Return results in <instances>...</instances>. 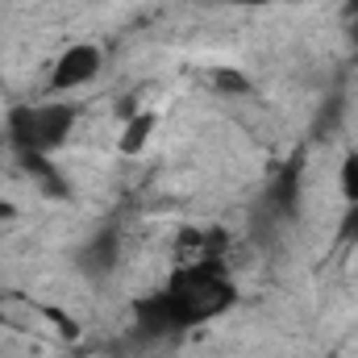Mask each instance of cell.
<instances>
[{"label": "cell", "instance_id": "5", "mask_svg": "<svg viewBox=\"0 0 358 358\" xmlns=\"http://www.w3.org/2000/svg\"><path fill=\"white\" fill-rule=\"evenodd\" d=\"M296 196H300V179H296V163H292V167H283L279 176L271 179V187H267L263 208H267L271 221H292L296 217Z\"/></svg>", "mask_w": 358, "mask_h": 358}, {"label": "cell", "instance_id": "4", "mask_svg": "<svg viewBox=\"0 0 358 358\" xmlns=\"http://www.w3.org/2000/svg\"><path fill=\"white\" fill-rule=\"evenodd\" d=\"M134 325H138V334L150 338V342H163V338H179V334H187L183 321H179V313H176V304L167 300V292H155V296L138 300V304H134Z\"/></svg>", "mask_w": 358, "mask_h": 358}, {"label": "cell", "instance_id": "14", "mask_svg": "<svg viewBox=\"0 0 358 358\" xmlns=\"http://www.w3.org/2000/svg\"><path fill=\"white\" fill-rule=\"evenodd\" d=\"M8 217H13V208H8V204H4V200H0V225H4V221H8Z\"/></svg>", "mask_w": 358, "mask_h": 358}, {"label": "cell", "instance_id": "8", "mask_svg": "<svg viewBox=\"0 0 358 358\" xmlns=\"http://www.w3.org/2000/svg\"><path fill=\"white\" fill-rule=\"evenodd\" d=\"M155 134V113H134L129 117V125H125V134H121V155H138L142 146H146V138Z\"/></svg>", "mask_w": 358, "mask_h": 358}, {"label": "cell", "instance_id": "7", "mask_svg": "<svg viewBox=\"0 0 358 358\" xmlns=\"http://www.w3.org/2000/svg\"><path fill=\"white\" fill-rule=\"evenodd\" d=\"M17 163L34 176V183H38L42 192H50V196H67V183H63V176H59V167L50 163V155H21Z\"/></svg>", "mask_w": 358, "mask_h": 358}, {"label": "cell", "instance_id": "2", "mask_svg": "<svg viewBox=\"0 0 358 358\" xmlns=\"http://www.w3.org/2000/svg\"><path fill=\"white\" fill-rule=\"evenodd\" d=\"M80 121V108L71 100H46V104H17L4 121V142L13 155H55Z\"/></svg>", "mask_w": 358, "mask_h": 358}, {"label": "cell", "instance_id": "3", "mask_svg": "<svg viewBox=\"0 0 358 358\" xmlns=\"http://www.w3.org/2000/svg\"><path fill=\"white\" fill-rule=\"evenodd\" d=\"M100 63H104L100 46H92V42L67 46V50L55 59V67H50V88H55V92L84 88V84H92V80L100 76Z\"/></svg>", "mask_w": 358, "mask_h": 358}, {"label": "cell", "instance_id": "10", "mask_svg": "<svg viewBox=\"0 0 358 358\" xmlns=\"http://www.w3.org/2000/svg\"><path fill=\"white\" fill-rule=\"evenodd\" d=\"M342 196H346L350 204L358 200V150L346 155V163H342Z\"/></svg>", "mask_w": 358, "mask_h": 358}, {"label": "cell", "instance_id": "15", "mask_svg": "<svg viewBox=\"0 0 358 358\" xmlns=\"http://www.w3.org/2000/svg\"><path fill=\"white\" fill-rule=\"evenodd\" d=\"M346 13H350V17L358 21V0H350V4H346Z\"/></svg>", "mask_w": 358, "mask_h": 358}, {"label": "cell", "instance_id": "11", "mask_svg": "<svg viewBox=\"0 0 358 358\" xmlns=\"http://www.w3.org/2000/svg\"><path fill=\"white\" fill-rule=\"evenodd\" d=\"M338 246H358V200L346 208V217L338 225Z\"/></svg>", "mask_w": 358, "mask_h": 358}, {"label": "cell", "instance_id": "13", "mask_svg": "<svg viewBox=\"0 0 358 358\" xmlns=\"http://www.w3.org/2000/svg\"><path fill=\"white\" fill-rule=\"evenodd\" d=\"M234 8H267V4H287V0H225Z\"/></svg>", "mask_w": 358, "mask_h": 358}, {"label": "cell", "instance_id": "9", "mask_svg": "<svg viewBox=\"0 0 358 358\" xmlns=\"http://www.w3.org/2000/svg\"><path fill=\"white\" fill-rule=\"evenodd\" d=\"M342 108H346V100H342V96H329L325 108H321V117H317V125H313V134H317V138H329L334 125L342 121Z\"/></svg>", "mask_w": 358, "mask_h": 358}, {"label": "cell", "instance_id": "6", "mask_svg": "<svg viewBox=\"0 0 358 358\" xmlns=\"http://www.w3.org/2000/svg\"><path fill=\"white\" fill-rule=\"evenodd\" d=\"M117 229H96L88 238V246L80 250V267L88 271L92 279H104L108 271L117 267Z\"/></svg>", "mask_w": 358, "mask_h": 358}, {"label": "cell", "instance_id": "12", "mask_svg": "<svg viewBox=\"0 0 358 358\" xmlns=\"http://www.w3.org/2000/svg\"><path fill=\"white\" fill-rule=\"evenodd\" d=\"M217 88H229V92H246L250 84L242 80V76H234V71H217Z\"/></svg>", "mask_w": 358, "mask_h": 358}, {"label": "cell", "instance_id": "1", "mask_svg": "<svg viewBox=\"0 0 358 358\" xmlns=\"http://www.w3.org/2000/svg\"><path fill=\"white\" fill-rule=\"evenodd\" d=\"M167 300L176 304L179 321H183V329H196V325H204V321H217V317H225L234 304H238V283H234V275L229 267L221 263V259H196V263H187V267H179L171 279H167Z\"/></svg>", "mask_w": 358, "mask_h": 358}]
</instances>
